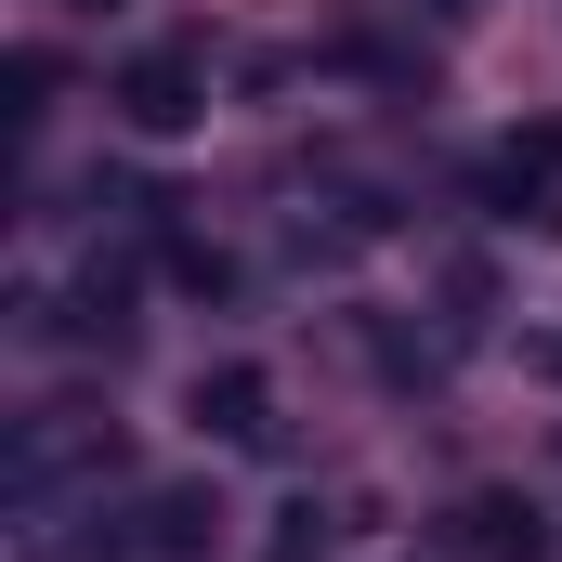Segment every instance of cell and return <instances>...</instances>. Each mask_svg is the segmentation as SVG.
<instances>
[{
  "mask_svg": "<svg viewBox=\"0 0 562 562\" xmlns=\"http://www.w3.org/2000/svg\"><path fill=\"white\" fill-rule=\"evenodd\" d=\"M223 550V497L210 484H144L132 510H92V537H66L53 562H210Z\"/></svg>",
  "mask_w": 562,
  "mask_h": 562,
  "instance_id": "1",
  "label": "cell"
},
{
  "mask_svg": "<svg viewBox=\"0 0 562 562\" xmlns=\"http://www.w3.org/2000/svg\"><path fill=\"white\" fill-rule=\"evenodd\" d=\"M105 105H119V132H144V144H183L196 119H210V53H196V40H144L132 66L105 79Z\"/></svg>",
  "mask_w": 562,
  "mask_h": 562,
  "instance_id": "2",
  "label": "cell"
},
{
  "mask_svg": "<svg viewBox=\"0 0 562 562\" xmlns=\"http://www.w3.org/2000/svg\"><path fill=\"white\" fill-rule=\"evenodd\" d=\"M471 196H484L497 223H524V236H562V119L484 144V157H471Z\"/></svg>",
  "mask_w": 562,
  "mask_h": 562,
  "instance_id": "3",
  "label": "cell"
},
{
  "mask_svg": "<svg viewBox=\"0 0 562 562\" xmlns=\"http://www.w3.org/2000/svg\"><path fill=\"white\" fill-rule=\"evenodd\" d=\"M66 471H119V419H79V406H40V419L13 431V497L40 510Z\"/></svg>",
  "mask_w": 562,
  "mask_h": 562,
  "instance_id": "4",
  "label": "cell"
},
{
  "mask_svg": "<svg viewBox=\"0 0 562 562\" xmlns=\"http://www.w3.org/2000/svg\"><path fill=\"white\" fill-rule=\"evenodd\" d=\"M183 419L210 431V445H249V458H262V445H276V380H262V367H210V380L183 393Z\"/></svg>",
  "mask_w": 562,
  "mask_h": 562,
  "instance_id": "5",
  "label": "cell"
},
{
  "mask_svg": "<svg viewBox=\"0 0 562 562\" xmlns=\"http://www.w3.org/2000/svg\"><path fill=\"white\" fill-rule=\"evenodd\" d=\"M458 550L471 562H550V510L510 497V484H471V497H458Z\"/></svg>",
  "mask_w": 562,
  "mask_h": 562,
  "instance_id": "6",
  "label": "cell"
},
{
  "mask_svg": "<svg viewBox=\"0 0 562 562\" xmlns=\"http://www.w3.org/2000/svg\"><path fill=\"white\" fill-rule=\"evenodd\" d=\"M132 327L144 314H132V276H119V262H92V276L66 288V314H53V340H79V353H119Z\"/></svg>",
  "mask_w": 562,
  "mask_h": 562,
  "instance_id": "7",
  "label": "cell"
},
{
  "mask_svg": "<svg viewBox=\"0 0 562 562\" xmlns=\"http://www.w3.org/2000/svg\"><path fill=\"white\" fill-rule=\"evenodd\" d=\"M53 92H66V53H40V40H26V53L0 66V119H13V132H40V119H53Z\"/></svg>",
  "mask_w": 562,
  "mask_h": 562,
  "instance_id": "8",
  "label": "cell"
},
{
  "mask_svg": "<svg viewBox=\"0 0 562 562\" xmlns=\"http://www.w3.org/2000/svg\"><path fill=\"white\" fill-rule=\"evenodd\" d=\"M537 353H550V380H562V327H550V340H537Z\"/></svg>",
  "mask_w": 562,
  "mask_h": 562,
  "instance_id": "9",
  "label": "cell"
}]
</instances>
